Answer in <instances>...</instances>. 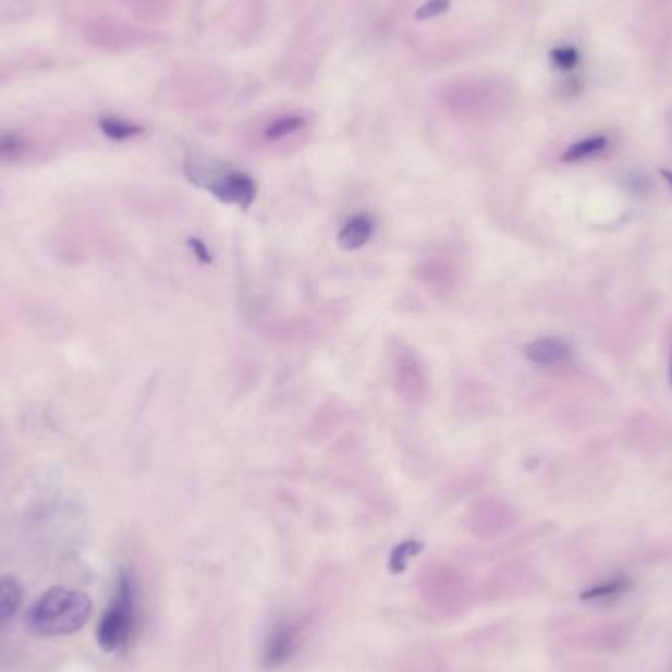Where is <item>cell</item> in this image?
<instances>
[{
  "mask_svg": "<svg viewBox=\"0 0 672 672\" xmlns=\"http://www.w3.org/2000/svg\"><path fill=\"white\" fill-rule=\"evenodd\" d=\"M608 148V138L606 136H590V138H584V140L572 144L569 150L562 154V160L564 161H583L602 154Z\"/></svg>",
  "mask_w": 672,
  "mask_h": 672,
  "instance_id": "12",
  "label": "cell"
},
{
  "mask_svg": "<svg viewBox=\"0 0 672 672\" xmlns=\"http://www.w3.org/2000/svg\"><path fill=\"white\" fill-rule=\"evenodd\" d=\"M93 612L89 596L71 588H50L32 603L26 613V627L34 635L60 637L71 635L85 627Z\"/></svg>",
  "mask_w": 672,
  "mask_h": 672,
  "instance_id": "1",
  "label": "cell"
},
{
  "mask_svg": "<svg viewBox=\"0 0 672 672\" xmlns=\"http://www.w3.org/2000/svg\"><path fill=\"white\" fill-rule=\"evenodd\" d=\"M392 374L395 392L403 402L421 403L429 393L427 371L419 356L403 342H395L392 351Z\"/></svg>",
  "mask_w": 672,
  "mask_h": 672,
  "instance_id": "4",
  "label": "cell"
},
{
  "mask_svg": "<svg viewBox=\"0 0 672 672\" xmlns=\"http://www.w3.org/2000/svg\"><path fill=\"white\" fill-rule=\"evenodd\" d=\"M191 246H193V251H195V254H197V256H199L201 260L209 261V258H211V256H209V252H207V248L203 246L201 241H191Z\"/></svg>",
  "mask_w": 672,
  "mask_h": 672,
  "instance_id": "16",
  "label": "cell"
},
{
  "mask_svg": "<svg viewBox=\"0 0 672 672\" xmlns=\"http://www.w3.org/2000/svg\"><path fill=\"white\" fill-rule=\"evenodd\" d=\"M205 187L222 203H229L241 209H251L258 197V185L244 171H211V178Z\"/></svg>",
  "mask_w": 672,
  "mask_h": 672,
  "instance_id": "6",
  "label": "cell"
},
{
  "mask_svg": "<svg viewBox=\"0 0 672 672\" xmlns=\"http://www.w3.org/2000/svg\"><path fill=\"white\" fill-rule=\"evenodd\" d=\"M449 7H451L449 0H429L417 11V19L425 21V19H432V16H441L449 11Z\"/></svg>",
  "mask_w": 672,
  "mask_h": 672,
  "instance_id": "14",
  "label": "cell"
},
{
  "mask_svg": "<svg viewBox=\"0 0 672 672\" xmlns=\"http://www.w3.org/2000/svg\"><path fill=\"white\" fill-rule=\"evenodd\" d=\"M419 590L423 600L442 615H454L466 610L471 602V586L461 571L449 564H432L421 572Z\"/></svg>",
  "mask_w": 672,
  "mask_h": 672,
  "instance_id": "3",
  "label": "cell"
},
{
  "mask_svg": "<svg viewBox=\"0 0 672 672\" xmlns=\"http://www.w3.org/2000/svg\"><path fill=\"white\" fill-rule=\"evenodd\" d=\"M552 61L559 65V68H572V65H576V61H578V53L576 50H572V48H559V50L552 51Z\"/></svg>",
  "mask_w": 672,
  "mask_h": 672,
  "instance_id": "15",
  "label": "cell"
},
{
  "mask_svg": "<svg viewBox=\"0 0 672 672\" xmlns=\"http://www.w3.org/2000/svg\"><path fill=\"white\" fill-rule=\"evenodd\" d=\"M525 356L537 366H561L571 362V344L557 337L537 339L525 346Z\"/></svg>",
  "mask_w": 672,
  "mask_h": 672,
  "instance_id": "7",
  "label": "cell"
},
{
  "mask_svg": "<svg viewBox=\"0 0 672 672\" xmlns=\"http://www.w3.org/2000/svg\"><path fill=\"white\" fill-rule=\"evenodd\" d=\"M302 622L295 618H281L273 623L261 649L264 667L276 671L292 661L295 652L302 647Z\"/></svg>",
  "mask_w": 672,
  "mask_h": 672,
  "instance_id": "5",
  "label": "cell"
},
{
  "mask_svg": "<svg viewBox=\"0 0 672 672\" xmlns=\"http://www.w3.org/2000/svg\"><path fill=\"white\" fill-rule=\"evenodd\" d=\"M305 124H307V121L303 119L302 114H288V117H280V119L271 121L270 124L266 126L264 136H266V140L270 142L283 140V138H288V136H292L295 132H300L302 129H305Z\"/></svg>",
  "mask_w": 672,
  "mask_h": 672,
  "instance_id": "11",
  "label": "cell"
},
{
  "mask_svg": "<svg viewBox=\"0 0 672 672\" xmlns=\"http://www.w3.org/2000/svg\"><path fill=\"white\" fill-rule=\"evenodd\" d=\"M24 151V140L19 134L2 132L0 134V158L2 160H16Z\"/></svg>",
  "mask_w": 672,
  "mask_h": 672,
  "instance_id": "13",
  "label": "cell"
},
{
  "mask_svg": "<svg viewBox=\"0 0 672 672\" xmlns=\"http://www.w3.org/2000/svg\"><path fill=\"white\" fill-rule=\"evenodd\" d=\"M374 234V221L368 215H356L339 232V246L342 251H358L366 246Z\"/></svg>",
  "mask_w": 672,
  "mask_h": 672,
  "instance_id": "8",
  "label": "cell"
},
{
  "mask_svg": "<svg viewBox=\"0 0 672 672\" xmlns=\"http://www.w3.org/2000/svg\"><path fill=\"white\" fill-rule=\"evenodd\" d=\"M24 603V590L14 578H0V627L11 622Z\"/></svg>",
  "mask_w": 672,
  "mask_h": 672,
  "instance_id": "9",
  "label": "cell"
},
{
  "mask_svg": "<svg viewBox=\"0 0 672 672\" xmlns=\"http://www.w3.org/2000/svg\"><path fill=\"white\" fill-rule=\"evenodd\" d=\"M136 625V586L126 571H121L112 602L97 627V642L105 652L121 651L131 642Z\"/></svg>",
  "mask_w": 672,
  "mask_h": 672,
  "instance_id": "2",
  "label": "cell"
},
{
  "mask_svg": "<svg viewBox=\"0 0 672 672\" xmlns=\"http://www.w3.org/2000/svg\"><path fill=\"white\" fill-rule=\"evenodd\" d=\"M669 374H671V383H672V352H671V368H669Z\"/></svg>",
  "mask_w": 672,
  "mask_h": 672,
  "instance_id": "18",
  "label": "cell"
},
{
  "mask_svg": "<svg viewBox=\"0 0 672 672\" xmlns=\"http://www.w3.org/2000/svg\"><path fill=\"white\" fill-rule=\"evenodd\" d=\"M662 178H664V181H667V183L671 185V190H672V171L662 170Z\"/></svg>",
  "mask_w": 672,
  "mask_h": 672,
  "instance_id": "17",
  "label": "cell"
},
{
  "mask_svg": "<svg viewBox=\"0 0 672 672\" xmlns=\"http://www.w3.org/2000/svg\"><path fill=\"white\" fill-rule=\"evenodd\" d=\"M99 129L107 138L114 142H126L140 136L144 129L136 122L126 121L121 117H102L99 121Z\"/></svg>",
  "mask_w": 672,
  "mask_h": 672,
  "instance_id": "10",
  "label": "cell"
}]
</instances>
